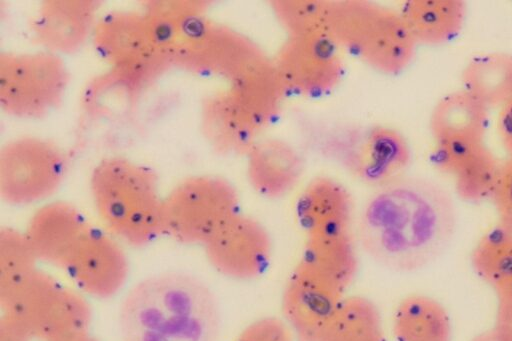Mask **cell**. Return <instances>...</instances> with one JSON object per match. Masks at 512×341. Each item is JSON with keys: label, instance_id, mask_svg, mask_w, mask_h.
<instances>
[{"label": "cell", "instance_id": "1", "mask_svg": "<svg viewBox=\"0 0 512 341\" xmlns=\"http://www.w3.org/2000/svg\"><path fill=\"white\" fill-rule=\"evenodd\" d=\"M456 221L453 199L440 184L402 175L374 188L359 213L355 236L376 264L409 273L440 256Z\"/></svg>", "mask_w": 512, "mask_h": 341}, {"label": "cell", "instance_id": "2", "mask_svg": "<svg viewBox=\"0 0 512 341\" xmlns=\"http://www.w3.org/2000/svg\"><path fill=\"white\" fill-rule=\"evenodd\" d=\"M117 325L122 341H219L222 316L204 280L166 271L141 279L126 292Z\"/></svg>", "mask_w": 512, "mask_h": 341}, {"label": "cell", "instance_id": "3", "mask_svg": "<svg viewBox=\"0 0 512 341\" xmlns=\"http://www.w3.org/2000/svg\"><path fill=\"white\" fill-rule=\"evenodd\" d=\"M89 188L104 229L121 243L144 248L164 235V196L151 168L125 157H107L93 168Z\"/></svg>", "mask_w": 512, "mask_h": 341}, {"label": "cell", "instance_id": "4", "mask_svg": "<svg viewBox=\"0 0 512 341\" xmlns=\"http://www.w3.org/2000/svg\"><path fill=\"white\" fill-rule=\"evenodd\" d=\"M300 134L314 154L373 188L404 175L411 161L403 135L383 125L308 120Z\"/></svg>", "mask_w": 512, "mask_h": 341}, {"label": "cell", "instance_id": "5", "mask_svg": "<svg viewBox=\"0 0 512 341\" xmlns=\"http://www.w3.org/2000/svg\"><path fill=\"white\" fill-rule=\"evenodd\" d=\"M329 35L341 49L385 74L407 68L418 45L400 11L363 0L331 2Z\"/></svg>", "mask_w": 512, "mask_h": 341}, {"label": "cell", "instance_id": "6", "mask_svg": "<svg viewBox=\"0 0 512 341\" xmlns=\"http://www.w3.org/2000/svg\"><path fill=\"white\" fill-rule=\"evenodd\" d=\"M163 49L174 67L228 83L268 59L252 39L205 15L172 21Z\"/></svg>", "mask_w": 512, "mask_h": 341}, {"label": "cell", "instance_id": "7", "mask_svg": "<svg viewBox=\"0 0 512 341\" xmlns=\"http://www.w3.org/2000/svg\"><path fill=\"white\" fill-rule=\"evenodd\" d=\"M0 306L2 315L33 341H60L86 333L92 322L85 295L39 268Z\"/></svg>", "mask_w": 512, "mask_h": 341}, {"label": "cell", "instance_id": "8", "mask_svg": "<svg viewBox=\"0 0 512 341\" xmlns=\"http://www.w3.org/2000/svg\"><path fill=\"white\" fill-rule=\"evenodd\" d=\"M240 213V197L229 180L210 174L190 176L164 196V235L203 247Z\"/></svg>", "mask_w": 512, "mask_h": 341}, {"label": "cell", "instance_id": "9", "mask_svg": "<svg viewBox=\"0 0 512 341\" xmlns=\"http://www.w3.org/2000/svg\"><path fill=\"white\" fill-rule=\"evenodd\" d=\"M62 58L43 51L0 54V106L17 118H42L62 103L69 84Z\"/></svg>", "mask_w": 512, "mask_h": 341}, {"label": "cell", "instance_id": "10", "mask_svg": "<svg viewBox=\"0 0 512 341\" xmlns=\"http://www.w3.org/2000/svg\"><path fill=\"white\" fill-rule=\"evenodd\" d=\"M68 160L55 143L21 137L0 150V196L14 206H25L52 196L62 185Z\"/></svg>", "mask_w": 512, "mask_h": 341}, {"label": "cell", "instance_id": "11", "mask_svg": "<svg viewBox=\"0 0 512 341\" xmlns=\"http://www.w3.org/2000/svg\"><path fill=\"white\" fill-rule=\"evenodd\" d=\"M346 296V289L299 258L283 287L282 319L296 341H322Z\"/></svg>", "mask_w": 512, "mask_h": 341}, {"label": "cell", "instance_id": "12", "mask_svg": "<svg viewBox=\"0 0 512 341\" xmlns=\"http://www.w3.org/2000/svg\"><path fill=\"white\" fill-rule=\"evenodd\" d=\"M340 50L328 33L288 36L272 62L286 91L318 97L334 90L343 77Z\"/></svg>", "mask_w": 512, "mask_h": 341}, {"label": "cell", "instance_id": "13", "mask_svg": "<svg viewBox=\"0 0 512 341\" xmlns=\"http://www.w3.org/2000/svg\"><path fill=\"white\" fill-rule=\"evenodd\" d=\"M60 269L83 295L109 299L126 284L129 261L118 239L89 224Z\"/></svg>", "mask_w": 512, "mask_h": 341}, {"label": "cell", "instance_id": "14", "mask_svg": "<svg viewBox=\"0 0 512 341\" xmlns=\"http://www.w3.org/2000/svg\"><path fill=\"white\" fill-rule=\"evenodd\" d=\"M210 266L235 281H252L267 270L273 243L266 227L240 213L203 247Z\"/></svg>", "mask_w": 512, "mask_h": 341}, {"label": "cell", "instance_id": "15", "mask_svg": "<svg viewBox=\"0 0 512 341\" xmlns=\"http://www.w3.org/2000/svg\"><path fill=\"white\" fill-rule=\"evenodd\" d=\"M99 7L96 0H46L32 20V35L45 51L75 53L92 37Z\"/></svg>", "mask_w": 512, "mask_h": 341}, {"label": "cell", "instance_id": "16", "mask_svg": "<svg viewBox=\"0 0 512 341\" xmlns=\"http://www.w3.org/2000/svg\"><path fill=\"white\" fill-rule=\"evenodd\" d=\"M245 157L248 183L265 199L278 200L288 196L303 178V156L282 139L261 138Z\"/></svg>", "mask_w": 512, "mask_h": 341}, {"label": "cell", "instance_id": "17", "mask_svg": "<svg viewBox=\"0 0 512 341\" xmlns=\"http://www.w3.org/2000/svg\"><path fill=\"white\" fill-rule=\"evenodd\" d=\"M88 226L75 205L53 201L33 213L24 232L39 262L60 268Z\"/></svg>", "mask_w": 512, "mask_h": 341}, {"label": "cell", "instance_id": "18", "mask_svg": "<svg viewBox=\"0 0 512 341\" xmlns=\"http://www.w3.org/2000/svg\"><path fill=\"white\" fill-rule=\"evenodd\" d=\"M295 215L304 236L352 230L353 199L340 181L329 176H317L299 193Z\"/></svg>", "mask_w": 512, "mask_h": 341}, {"label": "cell", "instance_id": "19", "mask_svg": "<svg viewBox=\"0 0 512 341\" xmlns=\"http://www.w3.org/2000/svg\"><path fill=\"white\" fill-rule=\"evenodd\" d=\"M200 128L209 146L224 156H246L261 133L241 113L227 89L201 103Z\"/></svg>", "mask_w": 512, "mask_h": 341}, {"label": "cell", "instance_id": "20", "mask_svg": "<svg viewBox=\"0 0 512 341\" xmlns=\"http://www.w3.org/2000/svg\"><path fill=\"white\" fill-rule=\"evenodd\" d=\"M92 38L97 52L110 67L130 64L159 50L152 42L143 12L114 11L102 16Z\"/></svg>", "mask_w": 512, "mask_h": 341}, {"label": "cell", "instance_id": "21", "mask_svg": "<svg viewBox=\"0 0 512 341\" xmlns=\"http://www.w3.org/2000/svg\"><path fill=\"white\" fill-rule=\"evenodd\" d=\"M227 90L260 133L278 116L287 92L269 58L230 82Z\"/></svg>", "mask_w": 512, "mask_h": 341}, {"label": "cell", "instance_id": "22", "mask_svg": "<svg viewBox=\"0 0 512 341\" xmlns=\"http://www.w3.org/2000/svg\"><path fill=\"white\" fill-rule=\"evenodd\" d=\"M358 244L352 230L304 236L300 259L347 290L358 266Z\"/></svg>", "mask_w": 512, "mask_h": 341}, {"label": "cell", "instance_id": "23", "mask_svg": "<svg viewBox=\"0 0 512 341\" xmlns=\"http://www.w3.org/2000/svg\"><path fill=\"white\" fill-rule=\"evenodd\" d=\"M417 44H444L463 27L466 4L462 0H409L401 10Z\"/></svg>", "mask_w": 512, "mask_h": 341}, {"label": "cell", "instance_id": "24", "mask_svg": "<svg viewBox=\"0 0 512 341\" xmlns=\"http://www.w3.org/2000/svg\"><path fill=\"white\" fill-rule=\"evenodd\" d=\"M395 341H450L451 323L443 305L423 294L404 297L392 317Z\"/></svg>", "mask_w": 512, "mask_h": 341}, {"label": "cell", "instance_id": "25", "mask_svg": "<svg viewBox=\"0 0 512 341\" xmlns=\"http://www.w3.org/2000/svg\"><path fill=\"white\" fill-rule=\"evenodd\" d=\"M488 108L466 90L443 96L433 107L429 128L435 142L459 137L484 138Z\"/></svg>", "mask_w": 512, "mask_h": 341}, {"label": "cell", "instance_id": "26", "mask_svg": "<svg viewBox=\"0 0 512 341\" xmlns=\"http://www.w3.org/2000/svg\"><path fill=\"white\" fill-rule=\"evenodd\" d=\"M464 90L487 108L512 102V54L490 52L473 57L461 74Z\"/></svg>", "mask_w": 512, "mask_h": 341}, {"label": "cell", "instance_id": "27", "mask_svg": "<svg viewBox=\"0 0 512 341\" xmlns=\"http://www.w3.org/2000/svg\"><path fill=\"white\" fill-rule=\"evenodd\" d=\"M322 341H388L377 305L362 295H347Z\"/></svg>", "mask_w": 512, "mask_h": 341}, {"label": "cell", "instance_id": "28", "mask_svg": "<svg viewBox=\"0 0 512 341\" xmlns=\"http://www.w3.org/2000/svg\"><path fill=\"white\" fill-rule=\"evenodd\" d=\"M476 274L494 290L512 277V231L500 224L488 230L471 254Z\"/></svg>", "mask_w": 512, "mask_h": 341}, {"label": "cell", "instance_id": "29", "mask_svg": "<svg viewBox=\"0 0 512 341\" xmlns=\"http://www.w3.org/2000/svg\"><path fill=\"white\" fill-rule=\"evenodd\" d=\"M38 258L24 231L0 229V301L38 269Z\"/></svg>", "mask_w": 512, "mask_h": 341}, {"label": "cell", "instance_id": "30", "mask_svg": "<svg viewBox=\"0 0 512 341\" xmlns=\"http://www.w3.org/2000/svg\"><path fill=\"white\" fill-rule=\"evenodd\" d=\"M501 163L486 145L482 146L452 176L457 195L474 203L491 199Z\"/></svg>", "mask_w": 512, "mask_h": 341}, {"label": "cell", "instance_id": "31", "mask_svg": "<svg viewBox=\"0 0 512 341\" xmlns=\"http://www.w3.org/2000/svg\"><path fill=\"white\" fill-rule=\"evenodd\" d=\"M332 1L274 0L272 12L288 36L329 34Z\"/></svg>", "mask_w": 512, "mask_h": 341}, {"label": "cell", "instance_id": "32", "mask_svg": "<svg viewBox=\"0 0 512 341\" xmlns=\"http://www.w3.org/2000/svg\"><path fill=\"white\" fill-rule=\"evenodd\" d=\"M484 145V138L474 137L437 141L432 161L438 170L453 176L461 164Z\"/></svg>", "mask_w": 512, "mask_h": 341}, {"label": "cell", "instance_id": "33", "mask_svg": "<svg viewBox=\"0 0 512 341\" xmlns=\"http://www.w3.org/2000/svg\"><path fill=\"white\" fill-rule=\"evenodd\" d=\"M233 341H296L283 319L265 316L249 323Z\"/></svg>", "mask_w": 512, "mask_h": 341}, {"label": "cell", "instance_id": "34", "mask_svg": "<svg viewBox=\"0 0 512 341\" xmlns=\"http://www.w3.org/2000/svg\"><path fill=\"white\" fill-rule=\"evenodd\" d=\"M208 6L203 0H149L144 2L143 12L155 17L185 19L205 15Z\"/></svg>", "mask_w": 512, "mask_h": 341}, {"label": "cell", "instance_id": "35", "mask_svg": "<svg viewBox=\"0 0 512 341\" xmlns=\"http://www.w3.org/2000/svg\"><path fill=\"white\" fill-rule=\"evenodd\" d=\"M498 224L512 231V158L502 161L491 196Z\"/></svg>", "mask_w": 512, "mask_h": 341}, {"label": "cell", "instance_id": "36", "mask_svg": "<svg viewBox=\"0 0 512 341\" xmlns=\"http://www.w3.org/2000/svg\"><path fill=\"white\" fill-rule=\"evenodd\" d=\"M497 131L504 149L512 158V102L500 109Z\"/></svg>", "mask_w": 512, "mask_h": 341}, {"label": "cell", "instance_id": "37", "mask_svg": "<svg viewBox=\"0 0 512 341\" xmlns=\"http://www.w3.org/2000/svg\"><path fill=\"white\" fill-rule=\"evenodd\" d=\"M0 341H33L18 325L5 315L0 318Z\"/></svg>", "mask_w": 512, "mask_h": 341}, {"label": "cell", "instance_id": "38", "mask_svg": "<svg viewBox=\"0 0 512 341\" xmlns=\"http://www.w3.org/2000/svg\"><path fill=\"white\" fill-rule=\"evenodd\" d=\"M497 296V314H512V277L495 289Z\"/></svg>", "mask_w": 512, "mask_h": 341}, {"label": "cell", "instance_id": "39", "mask_svg": "<svg viewBox=\"0 0 512 341\" xmlns=\"http://www.w3.org/2000/svg\"><path fill=\"white\" fill-rule=\"evenodd\" d=\"M470 341H512L508 334L497 325L492 328L480 332Z\"/></svg>", "mask_w": 512, "mask_h": 341}, {"label": "cell", "instance_id": "40", "mask_svg": "<svg viewBox=\"0 0 512 341\" xmlns=\"http://www.w3.org/2000/svg\"><path fill=\"white\" fill-rule=\"evenodd\" d=\"M498 327L504 330L512 339V314L511 315H496V323Z\"/></svg>", "mask_w": 512, "mask_h": 341}, {"label": "cell", "instance_id": "41", "mask_svg": "<svg viewBox=\"0 0 512 341\" xmlns=\"http://www.w3.org/2000/svg\"><path fill=\"white\" fill-rule=\"evenodd\" d=\"M60 341H99L95 336L91 335L89 332L82 333L79 335H75Z\"/></svg>", "mask_w": 512, "mask_h": 341}]
</instances>
